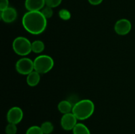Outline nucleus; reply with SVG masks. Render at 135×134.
Returning a JSON list of instances; mask_svg holds the SVG:
<instances>
[{
    "label": "nucleus",
    "mask_w": 135,
    "mask_h": 134,
    "mask_svg": "<svg viewBox=\"0 0 135 134\" xmlns=\"http://www.w3.org/2000/svg\"><path fill=\"white\" fill-rule=\"evenodd\" d=\"M22 24L28 32L38 35L45 31L47 22L41 11H28L22 17Z\"/></svg>",
    "instance_id": "1"
},
{
    "label": "nucleus",
    "mask_w": 135,
    "mask_h": 134,
    "mask_svg": "<svg viewBox=\"0 0 135 134\" xmlns=\"http://www.w3.org/2000/svg\"><path fill=\"white\" fill-rule=\"evenodd\" d=\"M94 103L90 99H82L73 105L72 113L79 120H85L93 114Z\"/></svg>",
    "instance_id": "2"
},
{
    "label": "nucleus",
    "mask_w": 135,
    "mask_h": 134,
    "mask_svg": "<svg viewBox=\"0 0 135 134\" xmlns=\"http://www.w3.org/2000/svg\"><path fill=\"white\" fill-rule=\"evenodd\" d=\"M34 70L40 74H46L51 70L54 66V60L50 56L41 55L34 60Z\"/></svg>",
    "instance_id": "3"
},
{
    "label": "nucleus",
    "mask_w": 135,
    "mask_h": 134,
    "mask_svg": "<svg viewBox=\"0 0 135 134\" xmlns=\"http://www.w3.org/2000/svg\"><path fill=\"white\" fill-rule=\"evenodd\" d=\"M13 49L18 55L27 56L32 52V43L25 37H17L13 42Z\"/></svg>",
    "instance_id": "4"
},
{
    "label": "nucleus",
    "mask_w": 135,
    "mask_h": 134,
    "mask_svg": "<svg viewBox=\"0 0 135 134\" xmlns=\"http://www.w3.org/2000/svg\"><path fill=\"white\" fill-rule=\"evenodd\" d=\"M15 68L18 74L28 75L34 70V60L28 57H22L16 63Z\"/></svg>",
    "instance_id": "5"
},
{
    "label": "nucleus",
    "mask_w": 135,
    "mask_h": 134,
    "mask_svg": "<svg viewBox=\"0 0 135 134\" xmlns=\"http://www.w3.org/2000/svg\"><path fill=\"white\" fill-rule=\"evenodd\" d=\"M23 111L18 106H13L11 108L7 114V120L10 123L18 124L23 118Z\"/></svg>",
    "instance_id": "6"
},
{
    "label": "nucleus",
    "mask_w": 135,
    "mask_h": 134,
    "mask_svg": "<svg viewBox=\"0 0 135 134\" xmlns=\"http://www.w3.org/2000/svg\"><path fill=\"white\" fill-rule=\"evenodd\" d=\"M132 29V24L129 20L121 18L115 24L114 30L118 35H125L129 34Z\"/></svg>",
    "instance_id": "7"
},
{
    "label": "nucleus",
    "mask_w": 135,
    "mask_h": 134,
    "mask_svg": "<svg viewBox=\"0 0 135 134\" xmlns=\"http://www.w3.org/2000/svg\"><path fill=\"white\" fill-rule=\"evenodd\" d=\"M77 120L78 119L72 112L65 114L61 118V126L66 131L73 130L77 124Z\"/></svg>",
    "instance_id": "8"
},
{
    "label": "nucleus",
    "mask_w": 135,
    "mask_h": 134,
    "mask_svg": "<svg viewBox=\"0 0 135 134\" xmlns=\"http://www.w3.org/2000/svg\"><path fill=\"white\" fill-rule=\"evenodd\" d=\"M1 18L5 23H11L17 19V11L15 8L9 7L6 9L1 11Z\"/></svg>",
    "instance_id": "9"
},
{
    "label": "nucleus",
    "mask_w": 135,
    "mask_h": 134,
    "mask_svg": "<svg viewBox=\"0 0 135 134\" xmlns=\"http://www.w3.org/2000/svg\"><path fill=\"white\" fill-rule=\"evenodd\" d=\"M46 5L45 0H25V6L28 11H41Z\"/></svg>",
    "instance_id": "10"
},
{
    "label": "nucleus",
    "mask_w": 135,
    "mask_h": 134,
    "mask_svg": "<svg viewBox=\"0 0 135 134\" xmlns=\"http://www.w3.org/2000/svg\"><path fill=\"white\" fill-rule=\"evenodd\" d=\"M40 81V74L34 70L27 75L26 83L30 87L36 86Z\"/></svg>",
    "instance_id": "11"
},
{
    "label": "nucleus",
    "mask_w": 135,
    "mask_h": 134,
    "mask_svg": "<svg viewBox=\"0 0 135 134\" xmlns=\"http://www.w3.org/2000/svg\"><path fill=\"white\" fill-rule=\"evenodd\" d=\"M73 105L68 100H63L58 104V110L63 114L72 112Z\"/></svg>",
    "instance_id": "12"
},
{
    "label": "nucleus",
    "mask_w": 135,
    "mask_h": 134,
    "mask_svg": "<svg viewBox=\"0 0 135 134\" xmlns=\"http://www.w3.org/2000/svg\"><path fill=\"white\" fill-rule=\"evenodd\" d=\"M73 134H90V131L86 125L83 123H77L73 130Z\"/></svg>",
    "instance_id": "13"
},
{
    "label": "nucleus",
    "mask_w": 135,
    "mask_h": 134,
    "mask_svg": "<svg viewBox=\"0 0 135 134\" xmlns=\"http://www.w3.org/2000/svg\"><path fill=\"white\" fill-rule=\"evenodd\" d=\"M45 45L42 41L35 40L32 43V51L34 53L39 54L44 51Z\"/></svg>",
    "instance_id": "14"
},
{
    "label": "nucleus",
    "mask_w": 135,
    "mask_h": 134,
    "mask_svg": "<svg viewBox=\"0 0 135 134\" xmlns=\"http://www.w3.org/2000/svg\"><path fill=\"white\" fill-rule=\"evenodd\" d=\"M41 129L43 131L44 134H50L53 132L54 129V126L51 122L46 121L43 122L40 126Z\"/></svg>",
    "instance_id": "15"
},
{
    "label": "nucleus",
    "mask_w": 135,
    "mask_h": 134,
    "mask_svg": "<svg viewBox=\"0 0 135 134\" xmlns=\"http://www.w3.org/2000/svg\"><path fill=\"white\" fill-rule=\"evenodd\" d=\"M26 134H44L40 126H32L26 131Z\"/></svg>",
    "instance_id": "16"
},
{
    "label": "nucleus",
    "mask_w": 135,
    "mask_h": 134,
    "mask_svg": "<svg viewBox=\"0 0 135 134\" xmlns=\"http://www.w3.org/2000/svg\"><path fill=\"white\" fill-rule=\"evenodd\" d=\"M41 12L43 14V15L44 16L45 18L46 19H48V18H50L51 17L53 16L54 14V11H53V8L50 7L48 6H46L44 7L43 9L41 10Z\"/></svg>",
    "instance_id": "17"
},
{
    "label": "nucleus",
    "mask_w": 135,
    "mask_h": 134,
    "mask_svg": "<svg viewBox=\"0 0 135 134\" xmlns=\"http://www.w3.org/2000/svg\"><path fill=\"white\" fill-rule=\"evenodd\" d=\"M17 132V125L14 123H8L5 127V133L6 134H16Z\"/></svg>",
    "instance_id": "18"
},
{
    "label": "nucleus",
    "mask_w": 135,
    "mask_h": 134,
    "mask_svg": "<svg viewBox=\"0 0 135 134\" xmlns=\"http://www.w3.org/2000/svg\"><path fill=\"white\" fill-rule=\"evenodd\" d=\"M59 16L63 20H68L71 18V13L65 9H61L59 12Z\"/></svg>",
    "instance_id": "19"
},
{
    "label": "nucleus",
    "mask_w": 135,
    "mask_h": 134,
    "mask_svg": "<svg viewBox=\"0 0 135 134\" xmlns=\"http://www.w3.org/2000/svg\"><path fill=\"white\" fill-rule=\"evenodd\" d=\"M46 5L51 8H55L59 6L62 2V0H45Z\"/></svg>",
    "instance_id": "20"
},
{
    "label": "nucleus",
    "mask_w": 135,
    "mask_h": 134,
    "mask_svg": "<svg viewBox=\"0 0 135 134\" xmlns=\"http://www.w3.org/2000/svg\"><path fill=\"white\" fill-rule=\"evenodd\" d=\"M9 0H0V11L5 10L9 7Z\"/></svg>",
    "instance_id": "21"
},
{
    "label": "nucleus",
    "mask_w": 135,
    "mask_h": 134,
    "mask_svg": "<svg viewBox=\"0 0 135 134\" xmlns=\"http://www.w3.org/2000/svg\"><path fill=\"white\" fill-rule=\"evenodd\" d=\"M88 1L92 5H98L102 3L103 0H88Z\"/></svg>",
    "instance_id": "22"
}]
</instances>
